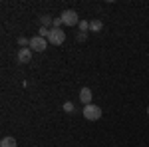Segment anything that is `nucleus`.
<instances>
[{"mask_svg": "<svg viewBox=\"0 0 149 147\" xmlns=\"http://www.w3.org/2000/svg\"><path fill=\"white\" fill-rule=\"evenodd\" d=\"M62 20L66 26H76V24H80L81 20L78 18V12L76 10H64L62 12Z\"/></svg>", "mask_w": 149, "mask_h": 147, "instance_id": "4", "label": "nucleus"}, {"mask_svg": "<svg viewBox=\"0 0 149 147\" xmlns=\"http://www.w3.org/2000/svg\"><path fill=\"white\" fill-rule=\"evenodd\" d=\"M40 22H42V26H44V28H50V26L54 24V18H50L48 14H44V16H40Z\"/></svg>", "mask_w": 149, "mask_h": 147, "instance_id": "9", "label": "nucleus"}, {"mask_svg": "<svg viewBox=\"0 0 149 147\" xmlns=\"http://www.w3.org/2000/svg\"><path fill=\"white\" fill-rule=\"evenodd\" d=\"M32 60V50L30 48H20L18 50V62L20 64H28Z\"/></svg>", "mask_w": 149, "mask_h": 147, "instance_id": "5", "label": "nucleus"}, {"mask_svg": "<svg viewBox=\"0 0 149 147\" xmlns=\"http://www.w3.org/2000/svg\"><path fill=\"white\" fill-rule=\"evenodd\" d=\"M62 24H64V20H62V16H60V18H54V24H52V28H60Z\"/></svg>", "mask_w": 149, "mask_h": 147, "instance_id": "13", "label": "nucleus"}, {"mask_svg": "<svg viewBox=\"0 0 149 147\" xmlns=\"http://www.w3.org/2000/svg\"><path fill=\"white\" fill-rule=\"evenodd\" d=\"M147 115H149V107H147Z\"/></svg>", "mask_w": 149, "mask_h": 147, "instance_id": "16", "label": "nucleus"}, {"mask_svg": "<svg viewBox=\"0 0 149 147\" xmlns=\"http://www.w3.org/2000/svg\"><path fill=\"white\" fill-rule=\"evenodd\" d=\"M62 109H64L66 113H74V103H72V102H66L64 105H62Z\"/></svg>", "mask_w": 149, "mask_h": 147, "instance_id": "11", "label": "nucleus"}, {"mask_svg": "<svg viewBox=\"0 0 149 147\" xmlns=\"http://www.w3.org/2000/svg\"><path fill=\"white\" fill-rule=\"evenodd\" d=\"M18 44L22 46V48H24V46H30V40H26V38H18Z\"/></svg>", "mask_w": 149, "mask_h": 147, "instance_id": "14", "label": "nucleus"}, {"mask_svg": "<svg viewBox=\"0 0 149 147\" xmlns=\"http://www.w3.org/2000/svg\"><path fill=\"white\" fill-rule=\"evenodd\" d=\"M16 139L14 137H2V141H0V147H16Z\"/></svg>", "mask_w": 149, "mask_h": 147, "instance_id": "8", "label": "nucleus"}, {"mask_svg": "<svg viewBox=\"0 0 149 147\" xmlns=\"http://www.w3.org/2000/svg\"><path fill=\"white\" fill-rule=\"evenodd\" d=\"M64 40H66V32L62 28H50V36H48L50 44L60 46V44H64Z\"/></svg>", "mask_w": 149, "mask_h": 147, "instance_id": "2", "label": "nucleus"}, {"mask_svg": "<svg viewBox=\"0 0 149 147\" xmlns=\"http://www.w3.org/2000/svg\"><path fill=\"white\" fill-rule=\"evenodd\" d=\"M102 28H103L102 20H97V18H95V20H90V30H92V32H102Z\"/></svg>", "mask_w": 149, "mask_h": 147, "instance_id": "7", "label": "nucleus"}, {"mask_svg": "<svg viewBox=\"0 0 149 147\" xmlns=\"http://www.w3.org/2000/svg\"><path fill=\"white\" fill-rule=\"evenodd\" d=\"M78 40H80V42H84V40H86V34H84V32H80V36H78Z\"/></svg>", "mask_w": 149, "mask_h": 147, "instance_id": "15", "label": "nucleus"}, {"mask_svg": "<svg viewBox=\"0 0 149 147\" xmlns=\"http://www.w3.org/2000/svg\"><path fill=\"white\" fill-rule=\"evenodd\" d=\"M78 28H80V32H84V34H86V32L90 30V22H86V20H81V22L78 24Z\"/></svg>", "mask_w": 149, "mask_h": 147, "instance_id": "10", "label": "nucleus"}, {"mask_svg": "<svg viewBox=\"0 0 149 147\" xmlns=\"http://www.w3.org/2000/svg\"><path fill=\"white\" fill-rule=\"evenodd\" d=\"M48 44H50V42H48L46 38L34 36V38H30V46H28V48H30L32 52H44V50L48 48Z\"/></svg>", "mask_w": 149, "mask_h": 147, "instance_id": "3", "label": "nucleus"}, {"mask_svg": "<svg viewBox=\"0 0 149 147\" xmlns=\"http://www.w3.org/2000/svg\"><path fill=\"white\" fill-rule=\"evenodd\" d=\"M38 36H42V38H46V40H48V36H50V28H44V26H42V28L38 30Z\"/></svg>", "mask_w": 149, "mask_h": 147, "instance_id": "12", "label": "nucleus"}, {"mask_svg": "<svg viewBox=\"0 0 149 147\" xmlns=\"http://www.w3.org/2000/svg\"><path fill=\"white\" fill-rule=\"evenodd\" d=\"M84 117L88 119V121H97L100 117H102V107L100 105H84Z\"/></svg>", "mask_w": 149, "mask_h": 147, "instance_id": "1", "label": "nucleus"}, {"mask_svg": "<svg viewBox=\"0 0 149 147\" xmlns=\"http://www.w3.org/2000/svg\"><path fill=\"white\" fill-rule=\"evenodd\" d=\"M92 90H90V88H81L80 90V100H81V103H84V105H90V103H92Z\"/></svg>", "mask_w": 149, "mask_h": 147, "instance_id": "6", "label": "nucleus"}]
</instances>
